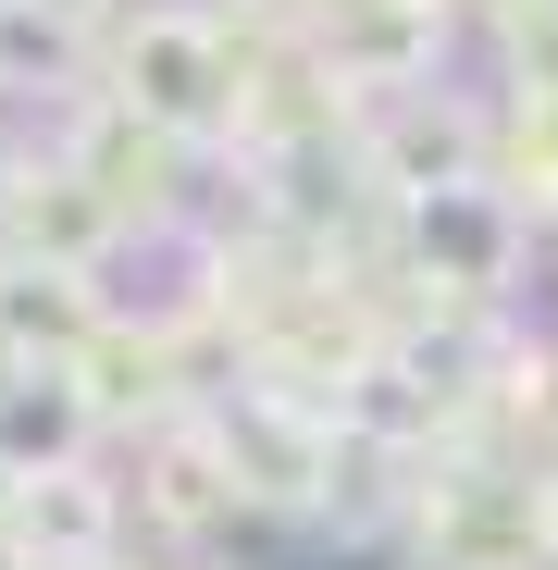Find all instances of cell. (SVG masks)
<instances>
[{
	"label": "cell",
	"instance_id": "obj_1",
	"mask_svg": "<svg viewBox=\"0 0 558 570\" xmlns=\"http://www.w3.org/2000/svg\"><path fill=\"white\" fill-rule=\"evenodd\" d=\"M112 100H137L161 137H224L236 125V100H248V62H236V38H224V13H137V38H125V87Z\"/></svg>",
	"mask_w": 558,
	"mask_h": 570
},
{
	"label": "cell",
	"instance_id": "obj_6",
	"mask_svg": "<svg viewBox=\"0 0 558 570\" xmlns=\"http://www.w3.org/2000/svg\"><path fill=\"white\" fill-rule=\"evenodd\" d=\"M26 13H50V26H87V13H112V0H26Z\"/></svg>",
	"mask_w": 558,
	"mask_h": 570
},
{
	"label": "cell",
	"instance_id": "obj_3",
	"mask_svg": "<svg viewBox=\"0 0 558 570\" xmlns=\"http://www.w3.org/2000/svg\"><path fill=\"white\" fill-rule=\"evenodd\" d=\"M521 236H533V212L509 199L497 174H459V186H422L410 199V261L447 285V298H472V311L521 273Z\"/></svg>",
	"mask_w": 558,
	"mask_h": 570
},
{
	"label": "cell",
	"instance_id": "obj_2",
	"mask_svg": "<svg viewBox=\"0 0 558 570\" xmlns=\"http://www.w3.org/2000/svg\"><path fill=\"white\" fill-rule=\"evenodd\" d=\"M422 558H447V570H546L558 558V484L447 471V484L422 497Z\"/></svg>",
	"mask_w": 558,
	"mask_h": 570
},
{
	"label": "cell",
	"instance_id": "obj_4",
	"mask_svg": "<svg viewBox=\"0 0 558 570\" xmlns=\"http://www.w3.org/2000/svg\"><path fill=\"white\" fill-rule=\"evenodd\" d=\"M87 422H100V397H87V372L50 360V372H0V471L13 484H38V471H75Z\"/></svg>",
	"mask_w": 558,
	"mask_h": 570
},
{
	"label": "cell",
	"instance_id": "obj_5",
	"mask_svg": "<svg viewBox=\"0 0 558 570\" xmlns=\"http://www.w3.org/2000/svg\"><path fill=\"white\" fill-rule=\"evenodd\" d=\"M100 533H112V497L87 484V471H38V484H26V546L38 558H87Z\"/></svg>",
	"mask_w": 558,
	"mask_h": 570
}]
</instances>
